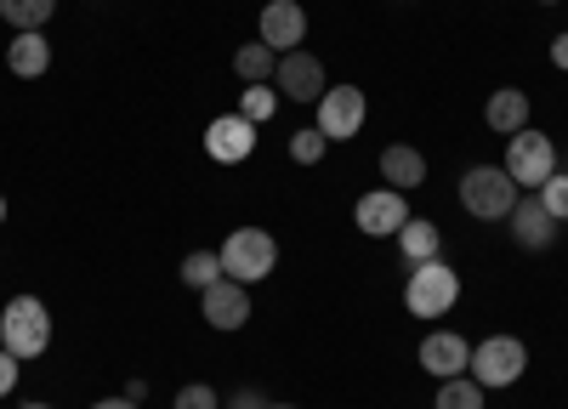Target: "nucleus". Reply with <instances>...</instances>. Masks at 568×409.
I'll use <instances>...</instances> for the list:
<instances>
[{
  "label": "nucleus",
  "mask_w": 568,
  "mask_h": 409,
  "mask_svg": "<svg viewBox=\"0 0 568 409\" xmlns=\"http://www.w3.org/2000/svg\"><path fill=\"white\" fill-rule=\"evenodd\" d=\"M506 222H511L517 250H551V245H557V216H551L540 200H517Z\"/></svg>",
  "instance_id": "nucleus-13"
},
{
  "label": "nucleus",
  "mask_w": 568,
  "mask_h": 409,
  "mask_svg": "<svg viewBox=\"0 0 568 409\" xmlns=\"http://www.w3.org/2000/svg\"><path fill=\"white\" fill-rule=\"evenodd\" d=\"M171 409H222L216 403V387H205V381H187L182 392H176V403Z\"/></svg>",
  "instance_id": "nucleus-26"
},
{
  "label": "nucleus",
  "mask_w": 568,
  "mask_h": 409,
  "mask_svg": "<svg viewBox=\"0 0 568 409\" xmlns=\"http://www.w3.org/2000/svg\"><path fill=\"white\" fill-rule=\"evenodd\" d=\"M517 188H540V182L557 171V149H551V136L546 131H517V136H506V165H500Z\"/></svg>",
  "instance_id": "nucleus-6"
},
{
  "label": "nucleus",
  "mask_w": 568,
  "mask_h": 409,
  "mask_svg": "<svg viewBox=\"0 0 568 409\" xmlns=\"http://www.w3.org/2000/svg\"><path fill=\"white\" fill-rule=\"evenodd\" d=\"M484 398H489V387H478L471 376H449L438 387V409H484Z\"/></svg>",
  "instance_id": "nucleus-21"
},
{
  "label": "nucleus",
  "mask_w": 568,
  "mask_h": 409,
  "mask_svg": "<svg viewBox=\"0 0 568 409\" xmlns=\"http://www.w3.org/2000/svg\"><path fill=\"white\" fill-rule=\"evenodd\" d=\"M540 205H546L557 222H568V171H551V176L540 182Z\"/></svg>",
  "instance_id": "nucleus-25"
},
{
  "label": "nucleus",
  "mask_w": 568,
  "mask_h": 409,
  "mask_svg": "<svg viewBox=\"0 0 568 409\" xmlns=\"http://www.w3.org/2000/svg\"><path fill=\"white\" fill-rule=\"evenodd\" d=\"M382 176H387V188H420L426 182V160H420V149H409V143H393V149H382Z\"/></svg>",
  "instance_id": "nucleus-17"
},
{
  "label": "nucleus",
  "mask_w": 568,
  "mask_h": 409,
  "mask_svg": "<svg viewBox=\"0 0 568 409\" xmlns=\"http://www.w3.org/2000/svg\"><path fill=\"white\" fill-rule=\"evenodd\" d=\"M455 296H460V273L449 267V262H420V267H409V285H404V307L415 313V318H444L449 307H455Z\"/></svg>",
  "instance_id": "nucleus-4"
},
{
  "label": "nucleus",
  "mask_w": 568,
  "mask_h": 409,
  "mask_svg": "<svg viewBox=\"0 0 568 409\" xmlns=\"http://www.w3.org/2000/svg\"><path fill=\"white\" fill-rule=\"evenodd\" d=\"M18 364H23V358H12L7 347H0V398H7V392L18 387Z\"/></svg>",
  "instance_id": "nucleus-27"
},
{
  "label": "nucleus",
  "mask_w": 568,
  "mask_h": 409,
  "mask_svg": "<svg viewBox=\"0 0 568 409\" xmlns=\"http://www.w3.org/2000/svg\"><path fill=\"white\" fill-rule=\"evenodd\" d=\"M91 409H142V403H131V398L120 392V398H98V403H91Z\"/></svg>",
  "instance_id": "nucleus-30"
},
{
  "label": "nucleus",
  "mask_w": 568,
  "mask_h": 409,
  "mask_svg": "<svg viewBox=\"0 0 568 409\" xmlns=\"http://www.w3.org/2000/svg\"><path fill=\"white\" fill-rule=\"evenodd\" d=\"M233 69H240L245 85H267L273 69H278V52H267L262 40H251V45H240V52H233Z\"/></svg>",
  "instance_id": "nucleus-19"
},
{
  "label": "nucleus",
  "mask_w": 568,
  "mask_h": 409,
  "mask_svg": "<svg viewBox=\"0 0 568 409\" xmlns=\"http://www.w3.org/2000/svg\"><path fill=\"white\" fill-rule=\"evenodd\" d=\"M329 143H347V136H358L364 125V91L358 85H329L318 98V120H313Z\"/></svg>",
  "instance_id": "nucleus-8"
},
{
  "label": "nucleus",
  "mask_w": 568,
  "mask_h": 409,
  "mask_svg": "<svg viewBox=\"0 0 568 409\" xmlns=\"http://www.w3.org/2000/svg\"><path fill=\"white\" fill-rule=\"evenodd\" d=\"M18 409H52V403H18Z\"/></svg>",
  "instance_id": "nucleus-31"
},
{
  "label": "nucleus",
  "mask_w": 568,
  "mask_h": 409,
  "mask_svg": "<svg viewBox=\"0 0 568 409\" xmlns=\"http://www.w3.org/2000/svg\"><path fill=\"white\" fill-rule=\"evenodd\" d=\"M267 409H296V403H267Z\"/></svg>",
  "instance_id": "nucleus-32"
},
{
  "label": "nucleus",
  "mask_w": 568,
  "mask_h": 409,
  "mask_svg": "<svg viewBox=\"0 0 568 409\" xmlns=\"http://www.w3.org/2000/svg\"><path fill=\"white\" fill-rule=\"evenodd\" d=\"M222 273L227 279H240V285H256V279H267L273 273V262H278V245H273V234L267 227H233V234L222 239Z\"/></svg>",
  "instance_id": "nucleus-2"
},
{
  "label": "nucleus",
  "mask_w": 568,
  "mask_h": 409,
  "mask_svg": "<svg viewBox=\"0 0 568 409\" xmlns=\"http://www.w3.org/2000/svg\"><path fill=\"white\" fill-rule=\"evenodd\" d=\"M466 364H471V347H466V336H455V330H438V336L420 341V370H426V376L449 381V376H466Z\"/></svg>",
  "instance_id": "nucleus-14"
},
{
  "label": "nucleus",
  "mask_w": 568,
  "mask_h": 409,
  "mask_svg": "<svg viewBox=\"0 0 568 409\" xmlns=\"http://www.w3.org/2000/svg\"><path fill=\"white\" fill-rule=\"evenodd\" d=\"M251 285H240V279H222L211 285V290H200V307H205V325L211 330H245L251 325V296H245Z\"/></svg>",
  "instance_id": "nucleus-10"
},
{
  "label": "nucleus",
  "mask_w": 568,
  "mask_h": 409,
  "mask_svg": "<svg viewBox=\"0 0 568 409\" xmlns=\"http://www.w3.org/2000/svg\"><path fill=\"white\" fill-rule=\"evenodd\" d=\"M52 341V313L40 296H12V307L0 313V347L12 358H40Z\"/></svg>",
  "instance_id": "nucleus-1"
},
{
  "label": "nucleus",
  "mask_w": 568,
  "mask_h": 409,
  "mask_svg": "<svg viewBox=\"0 0 568 409\" xmlns=\"http://www.w3.org/2000/svg\"><path fill=\"white\" fill-rule=\"evenodd\" d=\"M324 149H329V136H324L318 125H307V131H296V136H291V160H296V165H318V160H324Z\"/></svg>",
  "instance_id": "nucleus-23"
},
{
  "label": "nucleus",
  "mask_w": 568,
  "mask_h": 409,
  "mask_svg": "<svg viewBox=\"0 0 568 409\" xmlns=\"http://www.w3.org/2000/svg\"><path fill=\"white\" fill-rule=\"evenodd\" d=\"M524 370H529V347L517 336H484L471 347V364H466V376L478 387H517Z\"/></svg>",
  "instance_id": "nucleus-3"
},
{
  "label": "nucleus",
  "mask_w": 568,
  "mask_h": 409,
  "mask_svg": "<svg viewBox=\"0 0 568 409\" xmlns=\"http://www.w3.org/2000/svg\"><path fill=\"white\" fill-rule=\"evenodd\" d=\"M0 222H7V200H0Z\"/></svg>",
  "instance_id": "nucleus-33"
},
{
  "label": "nucleus",
  "mask_w": 568,
  "mask_h": 409,
  "mask_svg": "<svg viewBox=\"0 0 568 409\" xmlns=\"http://www.w3.org/2000/svg\"><path fill=\"white\" fill-rule=\"evenodd\" d=\"M273 91H278V98H291V103H318L324 91H329V85H324V63L296 45V52H284V58H278V69H273Z\"/></svg>",
  "instance_id": "nucleus-7"
},
{
  "label": "nucleus",
  "mask_w": 568,
  "mask_h": 409,
  "mask_svg": "<svg viewBox=\"0 0 568 409\" xmlns=\"http://www.w3.org/2000/svg\"><path fill=\"white\" fill-rule=\"evenodd\" d=\"M353 222H358V234L387 239V234H398V227L409 222V205H404L398 188H369V194L353 205Z\"/></svg>",
  "instance_id": "nucleus-11"
},
{
  "label": "nucleus",
  "mask_w": 568,
  "mask_h": 409,
  "mask_svg": "<svg viewBox=\"0 0 568 409\" xmlns=\"http://www.w3.org/2000/svg\"><path fill=\"white\" fill-rule=\"evenodd\" d=\"M205 154H211L216 165H245V160L256 154V125H251L245 114H216V120L205 125Z\"/></svg>",
  "instance_id": "nucleus-9"
},
{
  "label": "nucleus",
  "mask_w": 568,
  "mask_h": 409,
  "mask_svg": "<svg viewBox=\"0 0 568 409\" xmlns=\"http://www.w3.org/2000/svg\"><path fill=\"white\" fill-rule=\"evenodd\" d=\"M551 63L568 74V34H557V40H551Z\"/></svg>",
  "instance_id": "nucleus-29"
},
{
  "label": "nucleus",
  "mask_w": 568,
  "mask_h": 409,
  "mask_svg": "<svg viewBox=\"0 0 568 409\" xmlns=\"http://www.w3.org/2000/svg\"><path fill=\"white\" fill-rule=\"evenodd\" d=\"M438 222H426V216H409L404 227H398V250H404V262L409 267H420V262H433L438 256Z\"/></svg>",
  "instance_id": "nucleus-18"
},
{
  "label": "nucleus",
  "mask_w": 568,
  "mask_h": 409,
  "mask_svg": "<svg viewBox=\"0 0 568 409\" xmlns=\"http://www.w3.org/2000/svg\"><path fill=\"white\" fill-rule=\"evenodd\" d=\"M460 205L478 216V222H506L511 205H517V182L500 165H471L460 176Z\"/></svg>",
  "instance_id": "nucleus-5"
},
{
  "label": "nucleus",
  "mask_w": 568,
  "mask_h": 409,
  "mask_svg": "<svg viewBox=\"0 0 568 409\" xmlns=\"http://www.w3.org/2000/svg\"><path fill=\"white\" fill-rule=\"evenodd\" d=\"M256 40L267 45V52H296V45H302V34H307V12L296 7V0H267V7H262V18H256Z\"/></svg>",
  "instance_id": "nucleus-12"
},
{
  "label": "nucleus",
  "mask_w": 568,
  "mask_h": 409,
  "mask_svg": "<svg viewBox=\"0 0 568 409\" xmlns=\"http://www.w3.org/2000/svg\"><path fill=\"white\" fill-rule=\"evenodd\" d=\"M7 69H12L18 80H40L45 69H52V45H45L40 29H29V34H18V40L7 45Z\"/></svg>",
  "instance_id": "nucleus-16"
},
{
  "label": "nucleus",
  "mask_w": 568,
  "mask_h": 409,
  "mask_svg": "<svg viewBox=\"0 0 568 409\" xmlns=\"http://www.w3.org/2000/svg\"><path fill=\"white\" fill-rule=\"evenodd\" d=\"M273 109H278V91H273V80H267V85H251V91H245V103H240V114H245L251 125L273 120Z\"/></svg>",
  "instance_id": "nucleus-24"
},
{
  "label": "nucleus",
  "mask_w": 568,
  "mask_h": 409,
  "mask_svg": "<svg viewBox=\"0 0 568 409\" xmlns=\"http://www.w3.org/2000/svg\"><path fill=\"white\" fill-rule=\"evenodd\" d=\"M216 279H222V256H216V250L182 256V285H187V290H211Z\"/></svg>",
  "instance_id": "nucleus-22"
},
{
  "label": "nucleus",
  "mask_w": 568,
  "mask_h": 409,
  "mask_svg": "<svg viewBox=\"0 0 568 409\" xmlns=\"http://www.w3.org/2000/svg\"><path fill=\"white\" fill-rule=\"evenodd\" d=\"M227 409H267V398H262L256 387H240V392L227 398Z\"/></svg>",
  "instance_id": "nucleus-28"
},
{
  "label": "nucleus",
  "mask_w": 568,
  "mask_h": 409,
  "mask_svg": "<svg viewBox=\"0 0 568 409\" xmlns=\"http://www.w3.org/2000/svg\"><path fill=\"white\" fill-rule=\"evenodd\" d=\"M52 12H58V0H0V18H7L18 34L52 23Z\"/></svg>",
  "instance_id": "nucleus-20"
},
{
  "label": "nucleus",
  "mask_w": 568,
  "mask_h": 409,
  "mask_svg": "<svg viewBox=\"0 0 568 409\" xmlns=\"http://www.w3.org/2000/svg\"><path fill=\"white\" fill-rule=\"evenodd\" d=\"M484 120H489V131H500V136H517V131L529 125V91L500 85L495 98H489V109H484Z\"/></svg>",
  "instance_id": "nucleus-15"
}]
</instances>
